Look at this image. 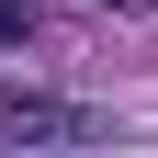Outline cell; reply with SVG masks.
<instances>
[{"label": "cell", "mask_w": 158, "mask_h": 158, "mask_svg": "<svg viewBox=\"0 0 158 158\" xmlns=\"http://www.w3.org/2000/svg\"><path fill=\"white\" fill-rule=\"evenodd\" d=\"M0 135H11V147H68V135H90V124H79L68 102H34V90H11V102H0Z\"/></svg>", "instance_id": "obj_1"}, {"label": "cell", "mask_w": 158, "mask_h": 158, "mask_svg": "<svg viewBox=\"0 0 158 158\" xmlns=\"http://www.w3.org/2000/svg\"><path fill=\"white\" fill-rule=\"evenodd\" d=\"M34 34V0H0V45H23Z\"/></svg>", "instance_id": "obj_2"}]
</instances>
